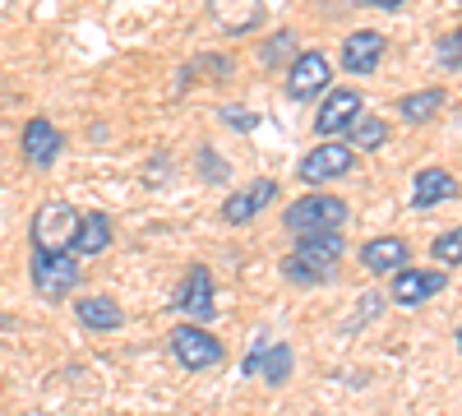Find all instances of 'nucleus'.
<instances>
[{
	"label": "nucleus",
	"mask_w": 462,
	"mask_h": 416,
	"mask_svg": "<svg viewBox=\"0 0 462 416\" xmlns=\"http://www.w3.org/2000/svg\"><path fill=\"white\" fill-rule=\"evenodd\" d=\"M346 241L337 232H319V236H296V250L282 254V278L296 287H319L337 278Z\"/></svg>",
	"instance_id": "1"
},
{
	"label": "nucleus",
	"mask_w": 462,
	"mask_h": 416,
	"mask_svg": "<svg viewBox=\"0 0 462 416\" xmlns=\"http://www.w3.org/2000/svg\"><path fill=\"white\" fill-rule=\"evenodd\" d=\"M346 217H352L346 199L315 190V195H300L296 204H287V213H282V226H287L291 236H319V232H342V226H346Z\"/></svg>",
	"instance_id": "2"
},
{
	"label": "nucleus",
	"mask_w": 462,
	"mask_h": 416,
	"mask_svg": "<svg viewBox=\"0 0 462 416\" xmlns=\"http://www.w3.org/2000/svg\"><path fill=\"white\" fill-rule=\"evenodd\" d=\"M28 278H32V291L42 300H65L84 278L79 273V254L74 250H32Z\"/></svg>",
	"instance_id": "3"
},
{
	"label": "nucleus",
	"mask_w": 462,
	"mask_h": 416,
	"mask_svg": "<svg viewBox=\"0 0 462 416\" xmlns=\"http://www.w3.org/2000/svg\"><path fill=\"white\" fill-rule=\"evenodd\" d=\"M171 310L180 319H195V324H213L217 319V296H213V273L204 263H189L176 296H171Z\"/></svg>",
	"instance_id": "4"
},
{
	"label": "nucleus",
	"mask_w": 462,
	"mask_h": 416,
	"mask_svg": "<svg viewBox=\"0 0 462 416\" xmlns=\"http://www.w3.org/2000/svg\"><path fill=\"white\" fill-rule=\"evenodd\" d=\"M74 232H79V213L65 199H47L32 213V250H74Z\"/></svg>",
	"instance_id": "5"
},
{
	"label": "nucleus",
	"mask_w": 462,
	"mask_h": 416,
	"mask_svg": "<svg viewBox=\"0 0 462 416\" xmlns=\"http://www.w3.org/2000/svg\"><path fill=\"white\" fill-rule=\"evenodd\" d=\"M352 167H356V148L342 143V139H324L319 148H310V153L296 162V176L305 185H328V180L346 176Z\"/></svg>",
	"instance_id": "6"
},
{
	"label": "nucleus",
	"mask_w": 462,
	"mask_h": 416,
	"mask_svg": "<svg viewBox=\"0 0 462 416\" xmlns=\"http://www.w3.org/2000/svg\"><path fill=\"white\" fill-rule=\"evenodd\" d=\"M167 347H171V356H176L185 370H208V365L222 361V343H217L204 324H195V319L176 324L171 337H167Z\"/></svg>",
	"instance_id": "7"
},
{
	"label": "nucleus",
	"mask_w": 462,
	"mask_h": 416,
	"mask_svg": "<svg viewBox=\"0 0 462 416\" xmlns=\"http://www.w3.org/2000/svg\"><path fill=\"white\" fill-rule=\"evenodd\" d=\"M333 88V65L324 51H300L287 69V97L291 102H315Z\"/></svg>",
	"instance_id": "8"
},
{
	"label": "nucleus",
	"mask_w": 462,
	"mask_h": 416,
	"mask_svg": "<svg viewBox=\"0 0 462 416\" xmlns=\"http://www.w3.org/2000/svg\"><path fill=\"white\" fill-rule=\"evenodd\" d=\"M383 51H389V37H383L379 28H356V32L342 37L337 65H342L346 74H374L379 60H383Z\"/></svg>",
	"instance_id": "9"
},
{
	"label": "nucleus",
	"mask_w": 462,
	"mask_h": 416,
	"mask_svg": "<svg viewBox=\"0 0 462 416\" xmlns=\"http://www.w3.org/2000/svg\"><path fill=\"white\" fill-rule=\"evenodd\" d=\"M356 116H361V88H328L315 111V130L324 139H342Z\"/></svg>",
	"instance_id": "10"
},
{
	"label": "nucleus",
	"mask_w": 462,
	"mask_h": 416,
	"mask_svg": "<svg viewBox=\"0 0 462 416\" xmlns=\"http://www.w3.org/2000/svg\"><path fill=\"white\" fill-rule=\"evenodd\" d=\"M448 287V273L444 269H411V263H407V269H398L393 273V287H389V296L398 300V306H426V300L430 296H439Z\"/></svg>",
	"instance_id": "11"
},
{
	"label": "nucleus",
	"mask_w": 462,
	"mask_h": 416,
	"mask_svg": "<svg viewBox=\"0 0 462 416\" xmlns=\"http://www.w3.org/2000/svg\"><path fill=\"white\" fill-rule=\"evenodd\" d=\"M278 199V180L273 176H263V180H254V185H245V190H236L231 199H222V222H231V226H245L250 217H259L268 204Z\"/></svg>",
	"instance_id": "12"
},
{
	"label": "nucleus",
	"mask_w": 462,
	"mask_h": 416,
	"mask_svg": "<svg viewBox=\"0 0 462 416\" xmlns=\"http://www.w3.org/2000/svg\"><path fill=\"white\" fill-rule=\"evenodd\" d=\"M19 148H23V162H28V167H51V162L60 158V148H65V134H60L47 116H32V121L23 125Z\"/></svg>",
	"instance_id": "13"
},
{
	"label": "nucleus",
	"mask_w": 462,
	"mask_h": 416,
	"mask_svg": "<svg viewBox=\"0 0 462 416\" xmlns=\"http://www.w3.org/2000/svg\"><path fill=\"white\" fill-rule=\"evenodd\" d=\"M457 199V176L444 167H420L411 176V208H439Z\"/></svg>",
	"instance_id": "14"
},
{
	"label": "nucleus",
	"mask_w": 462,
	"mask_h": 416,
	"mask_svg": "<svg viewBox=\"0 0 462 416\" xmlns=\"http://www.w3.org/2000/svg\"><path fill=\"white\" fill-rule=\"evenodd\" d=\"M361 263L370 273H383V278H393L398 269H407L411 263V245L402 236H370L361 245Z\"/></svg>",
	"instance_id": "15"
},
{
	"label": "nucleus",
	"mask_w": 462,
	"mask_h": 416,
	"mask_svg": "<svg viewBox=\"0 0 462 416\" xmlns=\"http://www.w3.org/2000/svg\"><path fill=\"white\" fill-rule=\"evenodd\" d=\"M208 19H213L222 32L241 37V32L259 28V19H263V0H208Z\"/></svg>",
	"instance_id": "16"
},
{
	"label": "nucleus",
	"mask_w": 462,
	"mask_h": 416,
	"mask_svg": "<svg viewBox=\"0 0 462 416\" xmlns=\"http://www.w3.org/2000/svg\"><path fill=\"white\" fill-rule=\"evenodd\" d=\"M245 374H259V380L268 384V389H282L287 380H291V347L287 343H273V347H259V352H250L245 356V365H241Z\"/></svg>",
	"instance_id": "17"
},
{
	"label": "nucleus",
	"mask_w": 462,
	"mask_h": 416,
	"mask_svg": "<svg viewBox=\"0 0 462 416\" xmlns=\"http://www.w3.org/2000/svg\"><path fill=\"white\" fill-rule=\"evenodd\" d=\"M74 319H79L84 328H93V333H116L125 324V310L116 306L111 296H79L74 300Z\"/></svg>",
	"instance_id": "18"
},
{
	"label": "nucleus",
	"mask_w": 462,
	"mask_h": 416,
	"mask_svg": "<svg viewBox=\"0 0 462 416\" xmlns=\"http://www.w3.org/2000/svg\"><path fill=\"white\" fill-rule=\"evenodd\" d=\"M111 236H116V226H111V217H106L102 208L79 213V232H74V254H79V259L102 254V250L111 245Z\"/></svg>",
	"instance_id": "19"
},
{
	"label": "nucleus",
	"mask_w": 462,
	"mask_h": 416,
	"mask_svg": "<svg viewBox=\"0 0 462 416\" xmlns=\"http://www.w3.org/2000/svg\"><path fill=\"white\" fill-rule=\"evenodd\" d=\"M444 106H448V93H444V88H420V93L398 97V116H402L407 125H430Z\"/></svg>",
	"instance_id": "20"
},
{
	"label": "nucleus",
	"mask_w": 462,
	"mask_h": 416,
	"mask_svg": "<svg viewBox=\"0 0 462 416\" xmlns=\"http://www.w3.org/2000/svg\"><path fill=\"white\" fill-rule=\"evenodd\" d=\"M282 60H296V32L291 28H278L273 37H263V47H259V65L263 69H278Z\"/></svg>",
	"instance_id": "21"
},
{
	"label": "nucleus",
	"mask_w": 462,
	"mask_h": 416,
	"mask_svg": "<svg viewBox=\"0 0 462 416\" xmlns=\"http://www.w3.org/2000/svg\"><path fill=\"white\" fill-rule=\"evenodd\" d=\"M346 139H352V148H383V143H389V125H383L379 116H365V111H361V116L346 125Z\"/></svg>",
	"instance_id": "22"
},
{
	"label": "nucleus",
	"mask_w": 462,
	"mask_h": 416,
	"mask_svg": "<svg viewBox=\"0 0 462 416\" xmlns=\"http://www.w3.org/2000/svg\"><path fill=\"white\" fill-rule=\"evenodd\" d=\"M430 254H435V263H444V269H457V263H462V226H453V232L435 236Z\"/></svg>",
	"instance_id": "23"
},
{
	"label": "nucleus",
	"mask_w": 462,
	"mask_h": 416,
	"mask_svg": "<svg viewBox=\"0 0 462 416\" xmlns=\"http://www.w3.org/2000/svg\"><path fill=\"white\" fill-rule=\"evenodd\" d=\"M435 51H439V65L444 69H462V28L444 32L439 42H435Z\"/></svg>",
	"instance_id": "24"
},
{
	"label": "nucleus",
	"mask_w": 462,
	"mask_h": 416,
	"mask_svg": "<svg viewBox=\"0 0 462 416\" xmlns=\"http://www.w3.org/2000/svg\"><path fill=\"white\" fill-rule=\"evenodd\" d=\"M199 69H204V74H213V79H226V74H231V60H226V56H199L185 74H199ZM185 74H180V79H185Z\"/></svg>",
	"instance_id": "25"
},
{
	"label": "nucleus",
	"mask_w": 462,
	"mask_h": 416,
	"mask_svg": "<svg viewBox=\"0 0 462 416\" xmlns=\"http://www.w3.org/2000/svg\"><path fill=\"white\" fill-rule=\"evenodd\" d=\"M222 121L231 130H254L259 125V116H254V111H245V106H222Z\"/></svg>",
	"instance_id": "26"
},
{
	"label": "nucleus",
	"mask_w": 462,
	"mask_h": 416,
	"mask_svg": "<svg viewBox=\"0 0 462 416\" xmlns=\"http://www.w3.org/2000/svg\"><path fill=\"white\" fill-rule=\"evenodd\" d=\"M361 5H374V10H402L407 0H361Z\"/></svg>",
	"instance_id": "27"
},
{
	"label": "nucleus",
	"mask_w": 462,
	"mask_h": 416,
	"mask_svg": "<svg viewBox=\"0 0 462 416\" xmlns=\"http://www.w3.org/2000/svg\"><path fill=\"white\" fill-rule=\"evenodd\" d=\"M0 333H14V319L10 315H0Z\"/></svg>",
	"instance_id": "28"
},
{
	"label": "nucleus",
	"mask_w": 462,
	"mask_h": 416,
	"mask_svg": "<svg viewBox=\"0 0 462 416\" xmlns=\"http://www.w3.org/2000/svg\"><path fill=\"white\" fill-rule=\"evenodd\" d=\"M457 352H462V324H457Z\"/></svg>",
	"instance_id": "29"
}]
</instances>
